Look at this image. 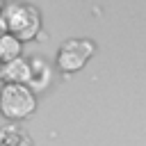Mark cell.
<instances>
[{
  "label": "cell",
  "instance_id": "52a82bcc",
  "mask_svg": "<svg viewBox=\"0 0 146 146\" xmlns=\"http://www.w3.org/2000/svg\"><path fill=\"white\" fill-rule=\"evenodd\" d=\"M23 57V41L16 39L14 34H5L0 39V59L7 64V62H14Z\"/></svg>",
  "mask_w": 146,
  "mask_h": 146
},
{
  "label": "cell",
  "instance_id": "6da1fadb",
  "mask_svg": "<svg viewBox=\"0 0 146 146\" xmlns=\"http://www.w3.org/2000/svg\"><path fill=\"white\" fill-rule=\"evenodd\" d=\"M36 110V94L27 84H2L0 87V114L11 123L27 119Z\"/></svg>",
  "mask_w": 146,
  "mask_h": 146
},
{
  "label": "cell",
  "instance_id": "3957f363",
  "mask_svg": "<svg viewBox=\"0 0 146 146\" xmlns=\"http://www.w3.org/2000/svg\"><path fill=\"white\" fill-rule=\"evenodd\" d=\"M94 52H96V43L91 39H82V36L68 39L59 46L55 64L62 73H78L87 64V59L94 57Z\"/></svg>",
  "mask_w": 146,
  "mask_h": 146
},
{
  "label": "cell",
  "instance_id": "8992f818",
  "mask_svg": "<svg viewBox=\"0 0 146 146\" xmlns=\"http://www.w3.org/2000/svg\"><path fill=\"white\" fill-rule=\"evenodd\" d=\"M0 146H34L30 132L18 123H7L0 128Z\"/></svg>",
  "mask_w": 146,
  "mask_h": 146
},
{
  "label": "cell",
  "instance_id": "277c9868",
  "mask_svg": "<svg viewBox=\"0 0 146 146\" xmlns=\"http://www.w3.org/2000/svg\"><path fill=\"white\" fill-rule=\"evenodd\" d=\"M32 78V62L18 57L5 64V84H30Z\"/></svg>",
  "mask_w": 146,
  "mask_h": 146
},
{
  "label": "cell",
  "instance_id": "7a4b0ae2",
  "mask_svg": "<svg viewBox=\"0 0 146 146\" xmlns=\"http://www.w3.org/2000/svg\"><path fill=\"white\" fill-rule=\"evenodd\" d=\"M9 34H14L21 41H30L39 34L41 30V14L34 5L27 2H9L2 9Z\"/></svg>",
  "mask_w": 146,
  "mask_h": 146
},
{
  "label": "cell",
  "instance_id": "9c48e42d",
  "mask_svg": "<svg viewBox=\"0 0 146 146\" xmlns=\"http://www.w3.org/2000/svg\"><path fill=\"white\" fill-rule=\"evenodd\" d=\"M0 80H5V62L0 59Z\"/></svg>",
  "mask_w": 146,
  "mask_h": 146
},
{
  "label": "cell",
  "instance_id": "5b68a950",
  "mask_svg": "<svg viewBox=\"0 0 146 146\" xmlns=\"http://www.w3.org/2000/svg\"><path fill=\"white\" fill-rule=\"evenodd\" d=\"M32 62V78H30V89L34 91V94H39V91H46L48 87H50V82H52V66L43 59V57H34V59H30Z\"/></svg>",
  "mask_w": 146,
  "mask_h": 146
},
{
  "label": "cell",
  "instance_id": "ba28073f",
  "mask_svg": "<svg viewBox=\"0 0 146 146\" xmlns=\"http://www.w3.org/2000/svg\"><path fill=\"white\" fill-rule=\"evenodd\" d=\"M5 34H9V27H7V21H5V14L0 11V39H2Z\"/></svg>",
  "mask_w": 146,
  "mask_h": 146
}]
</instances>
